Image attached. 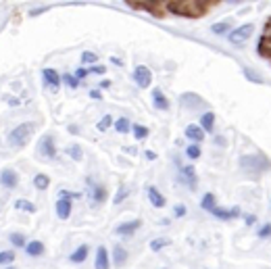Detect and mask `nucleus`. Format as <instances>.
I'll use <instances>...</instances> for the list:
<instances>
[{"label":"nucleus","instance_id":"f3484780","mask_svg":"<svg viewBox=\"0 0 271 269\" xmlns=\"http://www.w3.org/2000/svg\"><path fill=\"white\" fill-rule=\"evenodd\" d=\"M113 263L117 267H123L128 263V251L121 244H115V249H113Z\"/></svg>","mask_w":271,"mask_h":269},{"label":"nucleus","instance_id":"dca6fc26","mask_svg":"<svg viewBox=\"0 0 271 269\" xmlns=\"http://www.w3.org/2000/svg\"><path fill=\"white\" fill-rule=\"evenodd\" d=\"M186 138L188 140H192V144H198L200 140H204V130L200 128V126H188L186 128Z\"/></svg>","mask_w":271,"mask_h":269},{"label":"nucleus","instance_id":"39448f33","mask_svg":"<svg viewBox=\"0 0 271 269\" xmlns=\"http://www.w3.org/2000/svg\"><path fill=\"white\" fill-rule=\"evenodd\" d=\"M192 5H194V3H167L165 7H167L169 13H175V15H188V17H196V15H200V13H196V11L190 9Z\"/></svg>","mask_w":271,"mask_h":269},{"label":"nucleus","instance_id":"b1692460","mask_svg":"<svg viewBox=\"0 0 271 269\" xmlns=\"http://www.w3.org/2000/svg\"><path fill=\"white\" fill-rule=\"evenodd\" d=\"M15 206H17V209H21V211H25V213H36V204H34L32 200L19 198V200H15Z\"/></svg>","mask_w":271,"mask_h":269},{"label":"nucleus","instance_id":"473e14b6","mask_svg":"<svg viewBox=\"0 0 271 269\" xmlns=\"http://www.w3.org/2000/svg\"><path fill=\"white\" fill-rule=\"evenodd\" d=\"M179 102H182L184 107H188V109H192L194 105H198V102H202L198 96H194V94H184L182 98H179Z\"/></svg>","mask_w":271,"mask_h":269},{"label":"nucleus","instance_id":"4be33fe9","mask_svg":"<svg viewBox=\"0 0 271 269\" xmlns=\"http://www.w3.org/2000/svg\"><path fill=\"white\" fill-rule=\"evenodd\" d=\"M200 206L204 209V211H213V209L217 206V202H215V194L213 192H206L204 196H202V200H200Z\"/></svg>","mask_w":271,"mask_h":269},{"label":"nucleus","instance_id":"9b49d317","mask_svg":"<svg viewBox=\"0 0 271 269\" xmlns=\"http://www.w3.org/2000/svg\"><path fill=\"white\" fill-rule=\"evenodd\" d=\"M42 77H44L46 86H50L52 90H58V88H61V75H58V73H56L54 69L46 67V69L42 71Z\"/></svg>","mask_w":271,"mask_h":269},{"label":"nucleus","instance_id":"c03bdc74","mask_svg":"<svg viewBox=\"0 0 271 269\" xmlns=\"http://www.w3.org/2000/svg\"><path fill=\"white\" fill-rule=\"evenodd\" d=\"M90 73L102 75V73H107V67H105V65H92V67H90Z\"/></svg>","mask_w":271,"mask_h":269},{"label":"nucleus","instance_id":"ddd939ff","mask_svg":"<svg viewBox=\"0 0 271 269\" xmlns=\"http://www.w3.org/2000/svg\"><path fill=\"white\" fill-rule=\"evenodd\" d=\"M146 194H148V198H150V204H153V206H157V209H163L165 206V196L155 188V186H148L146 188Z\"/></svg>","mask_w":271,"mask_h":269},{"label":"nucleus","instance_id":"c756f323","mask_svg":"<svg viewBox=\"0 0 271 269\" xmlns=\"http://www.w3.org/2000/svg\"><path fill=\"white\" fill-rule=\"evenodd\" d=\"M9 240H11V244L17 246V249H25V246H27L25 236H23V234H11V236H9Z\"/></svg>","mask_w":271,"mask_h":269},{"label":"nucleus","instance_id":"de8ad7c7","mask_svg":"<svg viewBox=\"0 0 271 269\" xmlns=\"http://www.w3.org/2000/svg\"><path fill=\"white\" fill-rule=\"evenodd\" d=\"M244 221H246V225H255V223H257V217H255V215H246Z\"/></svg>","mask_w":271,"mask_h":269},{"label":"nucleus","instance_id":"f03ea898","mask_svg":"<svg viewBox=\"0 0 271 269\" xmlns=\"http://www.w3.org/2000/svg\"><path fill=\"white\" fill-rule=\"evenodd\" d=\"M36 132V126L32 121H25V123H19L15 130H11L9 134V144L11 146H25L32 138V134Z\"/></svg>","mask_w":271,"mask_h":269},{"label":"nucleus","instance_id":"6e6552de","mask_svg":"<svg viewBox=\"0 0 271 269\" xmlns=\"http://www.w3.org/2000/svg\"><path fill=\"white\" fill-rule=\"evenodd\" d=\"M17 184H19L17 171H13V169L0 171V186H5V188H17Z\"/></svg>","mask_w":271,"mask_h":269},{"label":"nucleus","instance_id":"72a5a7b5","mask_svg":"<svg viewBox=\"0 0 271 269\" xmlns=\"http://www.w3.org/2000/svg\"><path fill=\"white\" fill-rule=\"evenodd\" d=\"M128 196H130V188H128V186H121V188H119V192L115 194L113 202H115V204H121V202H123Z\"/></svg>","mask_w":271,"mask_h":269},{"label":"nucleus","instance_id":"49530a36","mask_svg":"<svg viewBox=\"0 0 271 269\" xmlns=\"http://www.w3.org/2000/svg\"><path fill=\"white\" fill-rule=\"evenodd\" d=\"M90 98H94V100H100V98H102V94L98 92V90H90Z\"/></svg>","mask_w":271,"mask_h":269},{"label":"nucleus","instance_id":"c85d7f7f","mask_svg":"<svg viewBox=\"0 0 271 269\" xmlns=\"http://www.w3.org/2000/svg\"><path fill=\"white\" fill-rule=\"evenodd\" d=\"M211 32L221 36V34H227L230 32V21H221V23H215V25H211Z\"/></svg>","mask_w":271,"mask_h":269},{"label":"nucleus","instance_id":"a19ab883","mask_svg":"<svg viewBox=\"0 0 271 269\" xmlns=\"http://www.w3.org/2000/svg\"><path fill=\"white\" fill-rule=\"evenodd\" d=\"M186 213H188V209H186L184 204H175V206H173V215H175V217H184Z\"/></svg>","mask_w":271,"mask_h":269},{"label":"nucleus","instance_id":"6ab92c4d","mask_svg":"<svg viewBox=\"0 0 271 269\" xmlns=\"http://www.w3.org/2000/svg\"><path fill=\"white\" fill-rule=\"evenodd\" d=\"M44 251H46V246L40 240H32V242H27V246H25V253L29 257H42Z\"/></svg>","mask_w":271,"mask_h":269},{"label":"nucleus","instance_id":"0eeeda50","mask_svg":"<svg viewBox=\"0 0 271 269\" xmlns=\"http://www.w3.org/2000/svg\"><path fill=\"white\" fill-rule=\"evenodd\" d=\"M140 227H142V221L140 219H134V221H126L121 225H117L115 227V234L117 236H134Z\"/></svg>","mask_w":271,"mask_h":269},{"label":"nucleus","instance_id":"09e8293b","mask_svg":"<svg viewBox=\"0 0 271 269\" xmlns=\"http://www.w3.org/2000/svg\"><path fill=\"white\" fill-rule=\"evenodd\" d=\"M144 157H146L148 161H155V159H157V153H153V151H146V153H144Z\"/></svg>","mask_w":271,"mask_h":269},{"label":"nucleus","instance_id":"5701e85b","mask_svg":"<svg viewBox=\"0 0 271 269\" xmlns=\"http://www.w3.org/2000/svg\"><path fill=\"white\" fill-rule=\"evenodd\" d=\"M113 126H115V130H117L119 134H128V132L132 130V121H130L128 117H119Z\"/></svg>","mask_w":271,"mask_h":269},{"label":"nucleus","instance_id":"4c0bfd02","mask_svg":"<svg viewBox=\"0 0 271 269\" xmlns=\"http://www.w3.org/2000/svg\"><path fill=\"white\" fill-rule=\"evenodd\" d=\"M186 155H188L190 159H200V146H198V144H190V146L186 148Z\"/></svg>","mask_w":271,"mask_h":269},{"label":"nucleus","instance_id":"8fccbe9b","mask_svg":"<svg viewBox=\"0 0 271 269\" xmlns=\"http://www.w3.org/2000/svg\"><path fill=\"white\" fill-rule=\"evenodd\" d=\"M46 9H48V7H42V9H36V11L32 9V11H29V15H32V17H36V15H40V13H44Z\"/></svg>","mask_w":271,"mask_h":269},{"label":"nucleus","instance_id":"7c9ffc66","mask_svg":"<svg viewBox=\"0 0 271 269\" xmlns=\"http://www.w3.org/2000/svg\"><path fill=\"white\" fill-rule=\"evenodd\" d=\"M132 130H134L136 140H146V138H148V134H150V130H148V128L138 126V123H134V126H132Z\"/></svg>","mask_w":271,"mask_h":269},{"label":"nucleus","instance_id":"f257e3e1","mask_svg":"<svg viewBox=\"0 0 271 269\" xmlns=\"http://www.w3.org/2000/svg\"><path fill=\"white\" fill-rule=\"evenodd\" d=\"M240 167L248 173H263L267 169H271V161L265 155H242L240 157Z\"/></svg>","mask_w":271,"mask_h":269},{"label":"nucleus","instance_id":"412c9836","mask_svg":"<svg viewBox=\"0 0 271 269\" xmlns=\"http://www.w3.org/2000/svg\"><path fill=\"white\" fill-rule=\"evenodd\" d=\"M200 128L204 130V134L206 132H213V128H215V113H204L202 117H200Z\"/></svg>","mask_w":271,"mask_h":269},{"label":"nucleus","instance_id":"4468645a","mask_svg":"<svg viewBox=\"0 0 271 269\" xmlns=\"http://www.w3.org/2000/svg\"><path fill=\"white\" fill-rule=\"evenodd\" d=\"M111 261H109V251L107 246H98L96 251V261H94V269H109Z\"/></svg>","mask_w":271,"mask_h":269},{"label":"nucleus","instance_id":"aec40b11","mask_svg":"<svg viewBox=\"0 0 271 269\" xmlns=\"http://www.w3.org/2000/svg\"><path fill=\"white\" fill-rule=\"evenodd\" d=\"M88 253H90L88 244H81V246H77V249L69 255V261H71V263H84V261L88 259Z\"/></svg>","mask_w":271,"mask_h":269},{"label":"nucleus","instance_id":"f704fd0d","mask_svg":"<svg viewBox=\"0 0 271 269\" xmlns=\"http://www.w3.org/2000/svg\"><path fill=\"white\" fill-rule=\"evenodd\" d=\"M242 73H244V77H246V79H251V81H255V84H263V77H261V75H259L255 69H251V67H244V71H242Z\"/></svg>","mask_w":271,"mask_h":269},{"label":"nucleus","instance_id":"1a4fd4ad","mask_svg":"<svg viewBox=\"0 0 271 269\" xmlns=\"http://www.w3.org/2000/svg\"><path fill=\"white\" fill-rule=\"evenodd\" d=\"M40 153L48 159H54L56 157V146H54V138L52 136H44L40 140Z\"/></svg>","mask_w":271,"mask_h":269},{"label":"nucleus","instance_id":"393cba45","mask_svg":"<svg viewBox=\"0 0 271 269\" xmlns=\"http://www.w3.org/2000/svg\"><path fill=\"white\" fill-rule=\"evenodd\" d=\"M34 186H36L38 190H46V188L50 186V177H48L46 173H38V175L34 177Z\"/></svg>","mask_w":271,"mask_h":269},{"label":"nucleus","instance_id":"7ed1b4c3","mask_svg":"<svg viewBox=\"0 0 271 269\" xmlns=\"http://www.w3.org/2000/svg\"><path fill=\"white\" fill-rule=\"evenodd\" d=\"M253 32H255V25H253V23H244V25H240V27L232 29L227 38H230V42H232V44L242 46V44H246V40H251Z\"/></svg>","mask_w":271,"mask_h":269},{"label":"nucleus","instance_id":"9d476101","mask_svg":"<svg viewBox=\"0 0 271 269\" xmlns=\"http://www.w3.org/2000/svg\"><path fill=\"white\" fill-rule=\"evenodd\" d=\"M71 200L69 198H58L56 200V217L58 219H69L71 217Z\"/></svg>","mask_w":271,"mask_h":269},{"label":"nucleus","instance_id":"a18cd8bd","mask_svg":"<svg viewBox=\"0 0 271 269\" xmlns=\"http://www.w3.org/2000/svg\"><path fill=\"white\" fill-rule=\"evenodd\" d=\"M58 196H61V198H75V196H79V194H73V192H67V190H61V192H58Z\"/></svg>","mask_w":271,"mask_h":269},{"label":"nucleus","instance_id":"3c124183","mask_svg":"<svg viewBox=\"0 0 271 269\" xmlns=\"http://www.w3.org/2000/svg\"><path fill=\"white\" fill-rule=\"evenodd\" d=\"M111 61H113V65H119V67H121V65H123V61H121V58H117V56H113V58H111Z\"/></svg>","mask_w":271,"mask_h":269},{"label":"nucleus","instance_id":"20e7f679","mask_svg":"<svg viewBox=\"0 0 271 269\" xmlns=\"http://www.w3.org/2000/svg\"><path fill=\"white\" fill-rule=\"evenodd\" d=\"M134 81H136L140 88H150V81H153V73H150L148 67L138 65V67L134 69Z\"/></svg>","mask_w":271,"mask_h":269},{"label":"nucleus","instance_id":"423d86ee","mask_svg":"<svg viewBox=\"0 0 271 269\" xmlns=\"http://www.w3.org/2000/svg\"><path fill=\"white\" fill-rule=\"evenodd\" d=\"M211 215H215L217 219L221 221H230V219H236L242 215V211H240V206H232V209H221V206H215L213 211H211Z\"/></svg>","mask_w":271,"mask_h":269},{"label":"nucleus","instance_id":"a878e982","mask_svg":"<svg viewBox=\"0 0 271 269\" xmlns=\"http://www.w3.org/2000/svg\"><path fill=\"white\" fill-rule=\"evenodd\" d=\"M96 61H98L96 52H92V50H84L81 52V63L84 65H96Z\"/></svg>","mask_w":271,"mask_h":269},{"label":"nucleus","instance_id":"ea45409f","mask_svg":"<svg viewBox=\"0 0 271 269\" xmlns=\"http://www.w3.org/2000/svg\"><path fill=\"white\" fill-rule=\"evenodd\" d=\"M130 5L136 9H146V11H155V7H157V3H130Z\"/></svg>","mask_w":271,"mask_h":269},{"label":"nucleus","instance_id":"f8f14e48","mask_svg":"<svg viewBox=\"0 0 271 269\" xmlns=\"http://www.w3.org/2000/svg\"><path fill=\"white\" fill-rule=\"evenodd\" d=\"M179 179H182L184 184H188L190 188H194L196 186V169L192 165L182 167V171H179Z\"/></svg>","mask_w":271,"mask_h":269},{"label":"nucleus","instance_id":"e433bc0d","mask_svg":"<svg viewBox=\"0 0 271 269\" xmlns=\"http://www.w3.org/2000/svg\"><path fill=\"white\" fill-rule=\"evenodd\" d=\"M111 126H113V117H111V115H105V117L100 119V121H98V126H96V128H98L100 132H107Z\"/></svg>","mask_w":271,"mask_h":269},{"label":"nucleus","instance_id":"2eb2a0df","mask_svg":"<svg viewBox=\"0 0 271 269\" xmlns=\"http://www.w3.org/2000/svg\"><path fill=\"white\" fill-rule=\"evenodd\" d=\"M153 105H155L159 111H167V109H169V100H167V96L163 94L161 88H155V90H153Z\"/></svg>","mask_w":271,"mask_h":269},{"label":"nucleus","instance_id":"603ef678","mask_svg":"<svg viewBox=\"0 0 271 269\" xmlns=\"http://www.w3.org/2000/svg\"><path fill=\"white\" fill-rule=\"evenodd\" d=\"M7 269H15V267H7Z\"/></svg>","mask_w":271,"mask_h":269},{"label":"nucleus","instance_id":"cd10ccee","mask_svg":"<svg viewBox=\"0 0 271 269\" xmlns=\"http://www.w3.org/2000/svg\"><path fill=\"white\" fill-rule=\"evenodd\" d=\"M265 48L271 52V23L267 25V29H265V36H263L261 44H259V50H265Z\"/></svg>","mask_w":271,"mask_h":269},{"label":"nucleus","instance_id":"37998d69","mask_svg":"<svg viewBox=\"0 0 271 269\" xmlns=\"http://www.w3.org/2000/svg\"><path fill=\"white\" fill-rule=\"evenodd\" d=\"M88 75H90V71H88L86 67H79V69L75 71V79H77V81H79V79H86Z\"/></svg>","mask_w":271,"mask_h":269},{"label":"nucleus","instance_id":"a211bd4d","mask_svg":"<svg viewBox=\"0 0 271 269\" xmlns=\"http://www.w3.org/2000/svg\"><path fill=\"white\" fill-rule=\"evenodd\" d=\"M88 194H90L92 204H102L107 200V190L102 186H92V190H88Z\"/></svg>","mask_w":271,"mask_h":269},{"label":"nucleus","instance_id":"2f4dec72","mask_svg":"<svg viewBox=\"0 0 271 269\" xmlns=\"http://www.w3.org/2000/svg\"><path fill=\"white\" fill-rule=\"evenodd\" d=\"M171 244V240H169V238H157V240H153V242H150V251H161V249H165V246H169Z\"/></svg>","mask_w":271,"mask_h":269},{"label":"nucleus","instance_id":"79ce46f5","mask_svg":"<svg viewBox=\"0 0 271 269\" xmlns=\"http://www.w3.org/2000/svg\"><path fill=\"white\" fill-rule=\"evenodd\" d=\"M271 236V223H265L259 227V238H269Z\"/></svg>","mask_w":271,"mask_h":269},{"label":"nucleus","instance_id":"c9c22d12","mask_svg":"<svg viewBox=\"0 0 271 269\" xmlns=\"http://www.w3.org/2000/svg\"><path fill=\"white\" fill-rule=\"evenodd\" d=\"M13 261H15L13 251H0V265H11Z\"/></svg>","mask_w":271,"mask_h":269},{"label":"nucleus","instance_id":"bb28decb","mask_svg":"<svg viewBox=\"0 0 271 269\" xmlns=\"http://www.w3.org/2000/svg\"><path fill=\"white\" fill-rule=\"evenodd\" d=\"M67 155H69L73 161H81L84 151H81V146H79V144H71V146H67Z\"/></svg>","mask_w":271,"mask_h":269},{"label":"nucleus","instance_id":"58836bf2","mask_svg":"<svg viewBox=\"0 0 271 269\" xmlns=\"http://www.w3.org/2000/svg\"><path fill=\"white\" fill-rule=\"evenodd\" d=\"M63 81H65L69 88H73V90L79 86V81H77V79H75V75H71V73H65V75H63Z\"/></svg>","mask_w":271,"mask_h":269}]
</instances>
